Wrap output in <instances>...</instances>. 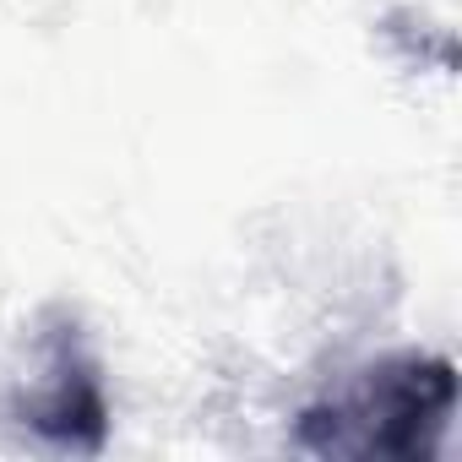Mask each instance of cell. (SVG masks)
<instances>
[{
    "label": "cell",
    "instance_id": "6da1fadb",
    "mask_svg": "<svg viewBox=\"0 0 462 462\" xmlns=\"http://www.w3.org/2000/svg\"><path fill=\"white\" fill-rule=\"evenodd\" d=\"M451 413L457 365L440 354H392L310 402L294 424V446L316 457H430Z\"/></svg>",
    "mask_w": 462,
    "mask_h": 462
},
{
    "label": "cell",
    "instance_id": "7a4b0ae2",
    "mask_svg": "<svg viewBox=\"0 0 462 462\" xmlns=\"http://www.w3.org/2000/svg\"><path fill=\"white\" fill-rule=\"evenodd\" d=\"M12 419L55 451L98 457L109 446L104 365L66 305H50L39 316V365H33V381L12 397Z\"/></svg>",
    "mask_w": 462,
    "mask_h": 462
}]
</instances>
